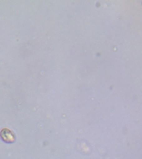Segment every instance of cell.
<instances>
[{
  "label": "cell",
  "instance_id": "cell-1",
  "mask_svg": "<svg viewBox=\"0 0 142 159\" xmlns=\"http://www.w3.org/2000/svg\"><path fill=\"white\" fill-rule=\"evenodd\" d=\"M0 137L6 143H14L16 141V136L10 129H3L0 132Z\"/></svg>",
  "mask_w": 142,
  "mask_h": 159
}]
</instances>
